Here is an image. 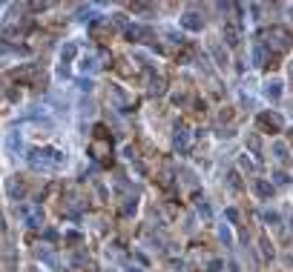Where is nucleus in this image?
I'll return each mask as SVG.
<instances>
[{
	"instance_id": "1",
	"label": "nucleus",
	"mask_w": 293,
	"mask_h": 272,
	"mask_svg": "<svg viewBox=\"0 0 293 272\" xmlns=\"http://www.w3.org/2000/svg\"><path fill=\"white\" fill-rule=\"evenodd\" d=\"M64 160H66V158H64L58 149H52V146L29 152V166H32V169H37V172H52V169H58Z\"/></svg>"
},
{
	"instance_id": "2",
	"label": "nucleus",
	"mask_w": 293,
	"mask_h": 272,
	"mask_svg": "<svg viewBox=\"0 0 293 272\" xmlns=\"http://www.w3.org/2000/svg\"><path fill=\"white\" fill-rule=\"evenodd\" d=\"M291 46H293V34L288 29L270 26V29L264 32V49H270V52H288Z\"/></svg>"
},
{
	"instance_id": "3",
	"label": "nucleus",
	"mask_w": 293,
	"mask_h": 272,
	"mask_svg": "<svg viewBox=\"0 0 293 272\" xmlns=\"http://www.w3.org/2000/svg\"><path fill=\"white\" fill-rule=\"evenodd\" d=\"M89 155H92L95 160H109V155H112V141L103 135V129H98V135L92 138V144H89Z\"/></svg>"
},
{
	"instance_id": "4",
	"label": "nucleus",
	"mask_w": 293,
	"mask_h": 272,
	"mask_svg": "<svg viewBox=\"0 0 293 272\" xmlns=\"http://www.w3.org/2000/svg\"><path fill=\"white\" fill-rule=\"evenodd\" d=\"M20 215H23L26 226H32V229H40V226H43V209H40L37 204H23V207H20Z\"/></svg>"
},
{
	"instance_id": "5",
	"label": "nucleus",
	"mask_w": 293,
	"mask_h": 272,
	"mask_svg": "<svg viewBox=\"0 0 293 272\" xmlns=\"http://www.w3.org/2000/svg\"><path fill=\"white\" fill-rule=\"evenodd\" d=\"M181 26H184V29H190V32H201L204 17H201L198 6H187V9H184V15H181Z\"/></svg>"
},
{
	"instance_id": "6",
	"label": "nucleus",
	"mask_w": 293,
	"mask_h": 272,
	"mask_svg": "<svg viewBox=\"0 0 293 272\" xmlns=\"http://www.w3.org/2000/svg\"><path fill=\"white\" fill-rule=\"evenodd\" d=\"M172 146H175L178 152L190 149V129H187L184 123H178V126L172 129Z\"/></svg>"
},
{
	"instance_id": "7",
	"label": "nucleus",
	"mask_w": 293,
	"mask_h": 272,
	"mask_svg": "<svg viewBox=\"0 0 293 272\" xmlns=\"http://www.w3.org/2000/svg\"><path fill=\"white\" fill-rule=\"evenodd\" d=\"M112 34H115V20H109V17H103L101 23L92 26V37H98V40H109Z\"/></svg>"
},
{
	"instance_id": "8",
	"label": "nucleus",
	"mask_w": 293,
	"mask_h": 272,
	"mask_svg": "<svg viewBox=\"0 0 293 272\" xmlns=\"http://www.w3.org/2000/svg\"><path fill=\"white\" fill-rule=\"evenodd\" d=\"M34 255H37V261H43L46 267H52V270L58 267V255H55L46 243H37V246H34Z\"/></svg>"
},
{
	"instance_id": "9",
	"label": "nucleus",
	"mask_w": 293,
	"mask_h": 272,
	"mask_svg": "<svg viewBox=\"0 0 293 272\" xmlns=\"http://www.w3.org/2000/svg\"><path fill=\"white\" fill-rule=\"evenodd\" d=\"M259 126L261 129H270V132H279L282 129V118L276 112H261L259 115Z\"/></svg>"
},
{
	"instance_id": "10",
	"label": "nucleus",
	"mask_w": 293,
	"mask_h": 272,
	"mask_svg": "<svg viewBox=\"0 0 293 272\" xmlns=\"http://www.w3.org/2000/svg\"><path fill=\"white\" fill-rule=\"evenodd\" d=\"M6 192H9V198H12V201H20V198H23V192H26V186H23V181L15 175V178H9V183H6Z\"/></svg>"
},
{
	"instance_id": "11",
	"label": "nucleus",
	"mask_w": 293,
	"mask_h": 272,
	"mask_svg": "<svg viewBox=\"0 0 293 272\" xmlns=\"http://www.w3.org/2000/svg\"><path fill=\"white\" fill-rule=\"evenodd\" d=\"M101 61H103V55H84L81 58V69L84 72H98L101 69Z\"/></svg>"
},
{
	"instance_id": "12",
	"label": "nucleus",
	"mask_w": 293,
	"mask_h": 272,
	"mask_svg": "<svg viewBox=\"0 0 293 272\" xmlns=\"http://www.w3.org/2000/svg\"><path fill=\"white\" fill-rule=\"evenodd\" d=\"M224 40H227V46H239V40H241L239 23H227V26H224Z\"/></svg>"
},
{
	"instance_id": "13",
	"label": "nucleus",
	"mask_w": 293,
	"mask_h": 272,
	"mask_svg": "<svg viewBox=\"0 0 293 272\" xmlns=\"http://www.w3.org/2000/svg\"><path fill=\"white\" fill-rule=\"evenodd\" d=\"M270 63V52L264 49V43H256L253 46V66H267Z\"/></svg>"
},
{
	"instance_id": "14",
	"label": "nucleus",
	"mask_w": 293,
	"mask_h": 272,
	"mask_svg": "<svg viewBox=\"0 0 293 272\" xmlns=\"http://www.w3.org/2000/svg\"><path fill=\"white\" fill-rule=\"evenodd\" d=\"M264 95H267L270 100H279V97H282V80H276V78L267 80V83H264Z\"/></svg>"
},
{
	"instance_id": "15",
	"label": "nucleus",
	"mask_w": 293,
	"mask_h": 272,
	"mask_svg": "<svg viewBox=\"0 0 293 272\" xmlns=\"http://www.w3.org/2000/svg\"><path fill=\"white\" fill-rule=\"evenodd\" d=\"M127 34H130V40H150L153 37V32L147 29V26H130Z\"/></svg>"
},
{
	"instance_id": "16",
	"label": "nucleus",
	"mask_w": 293,
	"mask_h": 272,
	"mask_svg": "<svg viewBox=\"0 0 293 272\" xmlns=\"http://www.w3.org/2000/svg\"><path fill=\"white\" fill-rule=\"evenodd\" d=\"M115 69H118V75H124V78H132V75L138 72V66H135L132 61H127V58H124V61H118V63H115Z\"/></svg>"
},
{
	"instance_id": "17",
	"label": "nucleus",
	"mask_w": 293,
	"mask_h": 272,
	"mask_svg": "<svg viewBox=\"0 0 293 272\" xmlns=\"http://www.w3.org/2000/svg\"><path fill=\"white\" fill-rule=\"evenodd\" d=\"M270 155H273V158H276V160H279V163H285V160H288V158H291V155H288V146H285V144H282V141H276V144H273V146H270Z\"/></svg>"
},
{
	"instance_id": "18",
	"label": "nucleus",
	"mask_w": 293,
	"mask_h": 272,
	"mask_svg": "<svg viewBox=\"0 0 293 272\" xmlns=\"http://www.w3.org/2000/svg\"><path fill=\"white\" fill-rule=\"evenodd\" d=\"M210 52H213V58L219 61V66H224V63H227V52H224V46H222L219 40H213V43H210Z\"/></svg>"
},
{
	"instance_id": "19",
	"label": "nucleus",
	"mask_w": 293,
	"mask_h": 272,
	"mask_svg": "<svg viewBox=\"0 0 293 272\" xmlns=\"http://www.w3.org/2000/svg\"><path fill=\"white\" fill-rule=\"evenodd\" d=\"M75 55H78V46H75L72 40H69V43H64V49H61V63H64V66H66V63L72 61Z\"/></svg>"
},
{
	"instance_id": "20",
	"label": "nucleus",
	"mask_w": 293,
	"mask_h": 272,
	"mask_svg": "<svg viewBox=\"0 0 293 272\" xmlns=\"http://www.w3.org/2000/svg\"><path fill=\"white\" fill-rule=\"evenodd\" d=\"M253 189H256V195H259V198H270V192H273V186H270L267 181H261V178L253 181Z\"/></svg>"
},
{
	"instance_id": "21",
	"label": "nucleus",
	"mask_w": 293,
	"mask_h": 272,
	"mask_svg": "<svg viewBox=\"0 0 293 272\" xmlns=\"http://www.w3.org/2000/svg\"><path fill=\"white\" fill-rule=\"evenodd\" d=\"M6 146H9V152H12V155H17V152H20V146H23V144H20V135H17V132H9Z\"/></svg>"
},
{
	"instance_id": "22",
	"label": "nucleus",
	"mask_w": 293,
	"mask_h": 272,
	"mask_svg": "<svg viewBox=\"0 0 293 272\" xmlns=\"http://www.w3.org/2000/svg\"><path fill=\"white\" fill-rule=\"evenodd\" d=\"M178 175H181V183H184L187 189H195V175L190 169H178Z\"/></svg>"
},
{
	"instance_id": "23",
	"label": "nucleus",
	"mask_w": 293,
	"mask_h": 272,
	"mask_svg": "<svg viewBox=\"0 0 293 272\" xmlns=\"http://www.w3.org/2000/svg\"><path fill=\"white\" fill-rule=\"evenodd\" d=\"M219 238L224 241V246H233V232H230L227 224H222V226H219Z\"/></svg>"
},
{
	"instance_id": "24",
	"label": "nucleus",
	"mask_w": 293,
	"mask_h": 272,
	"mask_svg": "<svg viewBox=\"0 0 293 272\" xmlns=\"http://www.w3.org/2000/svg\"><path fill=\"white\" fill-rule=\"evenodd\" d=\"M130 9L135 12V15H153V12H155V9H153L150 3H132Z\"/></svg>"
},
{
	"instance_id": "25",
	"label": "nucleus",
	"mask_w": 293,
	"mask_h": 272,
	"mask_svg": "<svg viewBox=\"0 0 293 272\" xmlns=\"http://www.w3.org/2000/svg\"><path fill=\"white\" fill-rule=\"evenodd\" d=\"M150 92H153V95H161L164 92V78H158V75L150 78Z\"/></svg>"
},
{
	"instance_id": "26",
	"label": "nucleus",
	"mask_w": 293,
	"mask_h": 272,
	"mask_svg": "<svg viewBox=\"0 0 293 272\" xmlns=\"http://www.w3.org/2000/svg\"><path fill=\"white\" fill-rule=\"evenodd\" d=\"M81 207H84V204H81V198H78L75 192H69V204H66V212H78Z\"/></svg>"
},
{
	"instance_id": "27",
	"label": "nucleus",
	"mask_w": 293,
	"mask_h": 272,
	"mask_svg": "<svg viewBox=\"0 0 293 272\" xmlns=\"http://www.w3.org/2000/svg\"><path fill=\"white\" fill-rule=\"evenodd\" d=\"M195 209H198V215H201V218H204V221H207V218H210V204H207V201H204V198H198V201H195Z\"/></svg>"
},
{
	"instance_id": "28",
	"label": "nucleus",
	"mask_w": 293,
	"mask_h": 272,
	"mask_svg": "<svg viewBox=\"0 0 293 272\" xmlns=\"http://www.w3.org/2000/svg\"><path fill=\"white\" fill-rule=\"evenodd\" d=\"M239 166H241V169H244V172H253V169H256V163H253V160H250V158H247V152H244V155H241V158H239Z\"/></svg>"
},
{
	"instance_id": "29",
	"label": "nucleus",
	"mask_w": 293,
	"mask_h": 272,
	"mask_svg": "<svg viewBox=\"0 0 293 272\" xmlns=\"http://www.w3.org/2000/svg\"><path fill=\"white\" fill-rule=\"evenodd\" d=\"M170 181H172V172H170V166H164L161 175H158V183H161V186H170Z\"/></svg>"
},
{
	"instance_id": "30",
	"label": "nucleus",
	"mask_w": 293,
	"mask_h": 272,
	"mask_svg": "<svg viewBox=\"0 0 293 272\" xmlns=\"http://www.w3.org/2000/svg\"><path fill=\"white\" fill-rule=\"evenodd\" d=\"M135 207H138V198L132 195V198H127V204H124V215H130V212H135Z\"/></svg>"
},
{
	"instance_id": "31",
	"label": "nucleus",
	"mask_w": 293,
	"mask_h": 272,
	"mask_svg": "<svg viewBox=\"0 0 293 272\" xmlns=\"http://www.w3.org/2000/svg\"><path fill=\"white\" fill-rule=\"evenodd\" d=\"M64 243L75 246V243H81V235H78V232H66V235H64Z\"/></svg>"
},
{
	"instance_id": "32",
	"label": "nucleus",
	"mask_w": 293,
	"mask_h": 272,
	"mask_svg": "<svg viewBox=\"0 0 293 272\" xmlns=\"http://www.w3.org/2000/svg\"><path fill=\"white\" fill-rule=\"evenodd\" d=\"M288 181H291V178H288V172H282V169L273 175V183H276V186H282V183H288Z\"/></svg>"
},
{
	"instance_id": "33",
	"label": "nucleus",
	"mask_w": 293,
	"mask_h": 272,
	"mask_svg": "<svg viewBox=\"0 0 293 272\" xmlns=\"http://www.w3.org/2000/svg\"><path fill=\"white\" fill-rule=\"evenodd\" d=\"M227 183H230V189H241V183H239V175H236V172H230V175H227Z\"/></svg>"
},
{
	"instance_id": "34",
	"label": "nucleus",
	"mask_w": 293,
	"mask_h": 272,
	"mask_svg": "<svg viewBox=\"0 0 293 272\" xmlns=\"http://www.w3.org/2000/svg\"><path fill=\"white\" fill-rule=\"evenodd\" d=\"M261 218H264V221H267V224H279V215H276V212H264V215H261Z\"/></svg>"
},
{
	"instance_id": "35",
	"label": "nucleus",
	"mask_w": 293,
	"mask_h": 272,
	"mask_svg": "<svg viewBox=\"0 0 293 272\" xmlns=\"http://www.w3.org/2000/svg\"><path fill=\"white\" fill-rule=\"evenodd\" d=\"M92 221H95V229H103V226H106V218H103V215H95Z\"/></svg>"
},
{
	"instance_id": "36",
	"label": "nucleus",
	"mask_w": 293,
	"mask_h": 272,
	"mask_svg": "<svg viewBox=\"0 0 293 272\" xmlns=\"http://www.w3.org/2000/svg\"><path fill=\"white\" fill-rule=\"evenodd\" d=\"M78 86H81V89H84V92H89V89H92V80H86V78H81V80H78Z\"/></svg>"
},
{
	"instance_id": "37",
	"label": "nucleus",
	"mask_w": 293,
	"mask_h": 272,
	"mask_svg": "<svg viewBox=\"0 0 293 272\" xmlns=\"http://www.w3.org/2000/svg\"><path fill=\"white\" fill-rule=\"evenodd\" d=\"M247 144H250V149H253V152H259V138H256V135H250Z\"/></svg>"
},
{
	"instance_id": "38",
	"label": "nucleus",
	"mask_w": 293,
	"mask_h": 272,
	"mask_svg": "<svg viewBox=\"0 0 293 272\" xmlns=\"http://www.w3.org/2000/svg\"><path fill=\"white\" fill-rule=\"evenodd\" d=\"M222 270V261H210V267H207V272H219Z\"/></svg>"
},
{
	"instance_id": "39",
	"label": "nucleus",
	"mask_w": 293,
	"mask_h": 272,
	"mask_svg": "<svg viewBox=\"0 0 293 272\" xmlns=\"http://www.w3.org/2000/svg\"><path fill=\"white\" fill-rule=\"evenodd\" d=\"M127 272H141V270H138V267H130V270H127Z\"/></svg>"
},
{
	"instance_id": "40",
	"label": "nucleus",
	"mask_w": 293,
	"mask_h": 272,
	"mask_svg": "<svg viewBox=\"0 0 293 272\" xmlns=\"http://www.w3.org/2000/svg\"><path fill=\"white\" fill-rule=\"evenodd\" d=\"M291 15H293V6H291Z\"/></svg>"
},
{
	"instance_id": "41",
	"label": "nucleus",
	"mask_w": 293,
	"mask_h": 272,
	"mask_svg": "<svg viewBox=\"0 0 293 272\" xmlns=\"http://www.w3.org/2000/svg\"><path fill=\"white\" fill-rule=\"evenodd\" d=\"M291 224H293V215H291Z\"/></svg>"
},
{
	"instance_id": "42",
	"label": "nucleus",
	"mask_w": 293,
	"mask_h": 272,
	"mask_svg": "<svg viewBox=\"0 0 293 272\" xmlns=\"http://www.w3.org/2000/svg\"><path fill=\"white\" fill-rule=\"evenodd\" d=\"M29 272H34V270H29Z\"/></svg>"
}]
</instances>
